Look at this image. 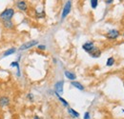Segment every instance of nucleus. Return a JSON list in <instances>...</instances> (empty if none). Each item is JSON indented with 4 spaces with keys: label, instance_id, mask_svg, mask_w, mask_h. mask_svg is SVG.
<instances>
[{
    "label": "nucleus",
    "instance_id": "a878e982",
    "mask_svg": "<svg viewBox=\"0 0 124 119\" xmlns=\"http://www.w3.org/2000/svg\"><path fill=\"white\" fill-rule=\"evenodd\" d=\"M0 119H3V118H0Z\"/></svg>",
    "mask_w": 124,
    "mask_h": 119
},
{
    "label": "nucleus",
    "instance_id": "ddd939ff",
    "mask_svg": "<svg viewBox=\"0 0 124 119\" xmlns=\"http://www.w3.org/2000/svg\"><path fill=\"white\" fill-rule=\"evenodd\" d=\"M16 52V48H11V49L7 50L6 52H4V53H3L2 57H7V56H9V55H12V54H14Z\"/></svg>",
    "mask_w": 124,
    "mask_h": 119
},
{
    "label": "nucleus",
    "instance_id": "39448f33",
    "mask_svg": "<svg viewBox=\"0 0 124 119\" xmlns=\"http://www.w3.org/2000/svg\"><path fill=\"white\" fill-rule=\"evenodd\" d=\"M119 31L117 30H109L108 32L106 33V38L109 39V40H116V39H117V37L119 36Z\"/></svg>",
    "mask_w": 124,
    "mask_h": 119
},
{
    "label": "nucleus",
    "instance_id": "f257e3e1",
    "mask_svg": "<svg viewBox=\"0 0 124 119\" xmlns=\"http://www.w3.org/2000/svg\"><path fill=\"white\" fill-rule=\"evenodd\" d=\"M15 15V9L14 8H7L0 14V20L2 22L5 21H11Z\"/></svg>",
    "mask_w": 124,
    "mask_h": 119
},
{
    "label": "nucleus",
    "instance_id": "f3484780",
    "mask_svg": "<svg viewBox=\"0 0 124 119\" xmlns=\"http://www.w3.org/2000/svg\"><path fill=\"white\" fill-rule=\"evenodd\" d=\"M56 95H57V97H58V99H59V101L61 102L62 104L64 105L65 107H69V104H68V102H67V101H66V100H65L64 98H62L61 96H60V95H58V94H56Z\"/></svg>",
    "mask_w": 124,
    "mask_h": 119
},
{
    "label": "nucleus",
    "instance_id": "6ab92c4d",
    "mask_svg": "<svg viewBox=\"0 0 124 119\" xmlns=\"http://www.w3.org/2000/svg\"><path fill=\"white\" fill-rule=\"evenodd\" d=\"M37 49L40 51H45L46 50V45H37Z\"/></svg>",
    "mask_w": 124,
    "mask_h": 119
},
{
    "label": "nucleus",
    "instance_id": "aec40b11",
    "mask_svg": "<svg viewBox=\"0 0 124 119\" xmlns=\"http://www.w3.org/2000/svg\"><path fill=\"white\" fill-rule=\"evenodd\" d=\"M84 119H90V112H86L85 114H84Z\"/></svg>",
    "mask_w": 124,
    "mask_h": 119
},
{
    "label": "nucleus",
    "instance_id": "0eeeda50",
    "mask_svg": "<svg viewBox=\"0 0 124 119\" xmlns=\"http://www.w3.org/2000/svg\"><path fill=\"white\" fill-rule=\"evenodd\" d=\"M16 8L21 12H27L28 10V5L25 1H16Z\"/></svg>",
    "mask_w": 124,
    "mask_h": 119
},
{
    "label": "nucleus",
    "instance_id": "f8f14e48",
    "mask_svg": "<svg viewBox=\"0 0 124 119\" xmlns=\"http://www.w3.org/2000/svg\"><path fill=\"white\" fill-rule=\"evenodd\" d=\"M71 85L73 86V87H75V88H77L79 90H84V86L81 84V83H79L78 81H72V83H71Z\"/></svg>",
    "mask_w": 124,
    "mask_h": 119
},
{
    "label": "nucleus",
    "instance_id": "4468645a",
    "mask_svg": "<svg viewBox=\"0 0 124 119\" xmlns=\"http://www.w3.org/2000/svg\"><path fill=\"white\" fill-rule=\"evenodd\" d=\"M68 112H69V114L72 115V117H74V118L79 117V113H78V112H76L74 109H72V108H69V107H68Z\"/></svg>",
    "mask_w": 124,
    "mask_h": 119
},
{
    "label": "nucleus",
    "instance_id": "a211bd4d",
    "mask_svg": "<svg viewBox=\"0 0 124 119\" xmlns=\"http://www.w3.org/2000/svg\"><path fill=\"white\" fill-rule=\"evenodd\" d=\"M90 4H91L92 9H96V7L98 5V1L97 0H91L90 1Z\"/></svg>",
    "mask_w": 124,
    "mask_h": 119
},
{
    "label": "nucleus",
    "instance_id": "20e7f679",
    "mask_svg": "<svg viewBox=\"0 0 124 119\" xmlns=\"http://www.w3.org/2000/svg\"><path fill=\"white\" fill-rule=\"evenodd\" d=\"M95 48H96V47L94 46V43H93V41H88V42H86V43H84V44L82 45V49H83L85 52H87L89 54L93 52Z\"/></svg>",
    "mask_w": 124,
    "mask_h": 119
},
{
    "label": "nucleus",
    "instance_id": "4be33fe9",
    "mask_svg": "<svg viewBox=\"0 0 124 119\" xmlns=\"http://www.w3.org/2000/svg\"><path fill=\"white\" fill-rule=\"evenodd\" d=\"M113 2H114L113 0H106V1H105V3H106V4H112Z\"/></svg>",
    "mask_w": 124,
    "mask_h": 119
},
{
    "label": "nucleus",
    "instance_id": "9b49d317",
    "mask_svg": "<svg viewBox=\"0 0 124 119\" xmlns=\"http://www.w3.org/2000/svg\"><path fill=\"white\" fill-rule=\"evenodd\" d=\"M90 55L92 56V57H93V58H97V57H99L100 55H101V51L96 47L94 50H93V52L90 53Z\"/></svg>",
    "mask_w": 124,
    "mask_h": 119
},
{
    "label": "nucleus",
    "instance_id": "b1692460",
    "mask_svg": "<svg viewBox=\"0 0 124 119\" xmlns=\"http://www.w3.org/2000/svg\"><path fill=\"white\" fill-rule=\"evenodd\" d=\"M123 37H124V32H123Z\"/></svg>",
    "mask_w": 124,
    "mask_h": 119
},
{
    "label": "nucleus",
    "instance_id": "1a4fd4ad",
    "mask_svg": "<svg viewBox=\"0 0 124 119\" xmlns=\"http://www.w3.org/2000/svg\"><path fill=\"white\" fill-rule=\"evenodd\" d=\"M3 27L6 29V30H15V23L11 20V21H5V22H3Z\"/></svg>",
    "mask_w": 124,
    "mask_h": 119
},
{
    "label": "nucleus",
    "instance_id": "7ed1b4c3",
    "mask_svg": "<svg viewBox=\"0 0 124 119\" xmlns=\"http://www.w3.org/2000/svg\"><path fill=\"white\" fill-rule=\"evenodd\" d=\"M38 45V41L37 40H31V41H28L24 44H22L19 48V51H26V50H29L32 47Z\"/></svg>",
    "mask_w": 124,
    "mask_h": 119
},
{
    "label": "nucleus",
    "instance_id": "9d476101",
    "mask_svg": "<svg viewBox=\"0 0 124 119\" xmlns=\"http://www.w3.org/2000/svg\"><path fill=\"white\" fill-rule=\"evenodd\" d=\"M64 75H65L68 79H70V80H72V81H75L76 78H77V75L75 74L74 73L70 72V71H65V72H64Z\"/></svg>",
    "mask_w": 124,
    "mask_h": 119
},
{
    "label": "nucleus",
    "instance_id": "dca6fc26",
    "mask_svg": "<svg viewBox=\"0 0 124 119\" xmlns=\"http://www.w3.org/2000/svg\"><path fill=\"white\" fill-rule=\"evenodd\" d=\"M115 62H116L115 58H114L113 56H111V57H109L108 59H107V62H106V66H108V67H112V66L115 64Z\"/></svg>",
    "mask_w": 124,
    "mask_h": 119
},
{
    "label": "nucleus",
    "instance_id": "393cba45",
    "mask_svg": "<svg viewBox=\"0 0 124 119\" xmlns=\"http://www.w3.org/2000/svg\"><path fill=\"white\" fill-rule=\"evenodd\" d=\"M123 86H124V83H123Z\"/></svg>",
    "mask_w": 124,
    "mask_h": 119
},
{
    "label": "nucleus",
    "instance_id": "2eb2a0df",
    "mask_svg": "<svg viewBox=\"0 0 124 119\" xmlns=\"http://www.w3.org/2000/svg\"><path fill=\"white\" fill-rule=\"evenodd\" d=\"M11 67L12 68H15V67H16L17 68V75H20V67H19V63L17 62V61H14V62H12L11 63Z\"/></svg>",
    "mask_w": 124,
    "mask_h": 119
},
{
    "label": "nucleus",
    "instance_id": "6e6552de",
    "mask_svg": "<svg viewBox=\"0 0 124 119\" xmlns=\"http://www.w3.org/2000/svg\"><path fill=\"white\" fill-rule=\"evenodd\" d=\"M63 85H64V82L60 80V81H58V82H56L55 83V85H54V89H55V93L56 94H58V95H60L63 93Z\"/></svg>",
    "mask_w": 124,
    "mask_h": 119
},
{
    "label": "nucleus",
    "instance_id": "5701e85b",
    "mask_svg": "<svg viewBox=\"0 0 124 119\" xmlns=\"http://www.w3.org/2000/svg\"><path fill=\"white\" fill-rule=\"evenodd\" d=\"M33 119H40V118H39V117L36 115V116H34V117H33Z\"/></svg>",
    "mask_w": 124,
    "mask_h": 119
},
{
    "label": "nucleus",
    "instance_id": "f03ea898",
    "mask_svg": "<svg viewBox=\"0 0 124 119\" xmlns=\"http://www.w3.org/2000/svg\"><path fill=\"white\" fill-rule=\"evenodd\" d=\"M71 9H72V1H67L64 5V8H63V11H62V15H61V19H65L66 16L70 14L71 12Z\"/></svg>",
    "mask_w": 124,
    "mask_h": 119
},
{
    "label": "nucleus",
    "instance_id": "423d86ee",
    "mask_svg": "<svg viewBox=\"0 0 124 119\" xmlns=\"http://www.w3.org/2000/svg\"><path fill=\"white\" fill-rule=\"evenodd\" d=\"M11 103V99L10 97L6 96V95H2L0 96V108H5L8 107Z\"/></svg>",
    "mask_w": 124,
    "mask_h": 119
},
{
    "label": "nucleus",
    "instance_id": "412c9836",
    "mask_svg": "<svg viewBox=\"0 0 124 119\" xmlns=\"http://www.w3.org/2000/svg\"><path fill=\"white\" fill-rule=\"evenodd\" d=\"M27 98H28V99H30L31 101H32V99H33V96H32V94H31V93H29V94L27 95Z\"/></svg>",
    "mask_w": 124,
    "mask_h": 119
}]
</instances>
